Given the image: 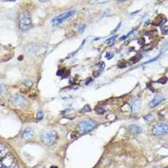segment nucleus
<instances>
[{
  "instance_id": "f257e3e1",
  "label": "nucleus",
  "mask_w": 168,
  "mask_h": 168,
  "mask_svg": "<svg viewBox=\"0 0 168 168\" xmlns=\"http://www.w3.org/2000/svg\"><path fill=\"white\" fill-rule=\"evenodd\" d=\"M19 24H20V29L23 30H27L31 28L32 20L30 12L24 10L20 13V17H19Z\"/></svg>"
},
{
  "instance_id": "f03ea898",
  "label": "nucleus",
  "mask_w": 168,
  "mask_h": 168,
  "mask_svg": "<svg viewBox=\"0 0 168 168\" xmlns=\"http://www.w3.org/2000/svg\"><path fill=\"white\" fill-rule=\"evenodd\" d=\"M98 125V123L96 120L94 119H87L84 121L81 122L78 125V130L80 134H86L88 133L94 129Z\"/></svg>"
},
{
  "instance_id": "7ed1b4c3",
  "label": "nucleus",
  "mask_w": 168,
  "mask_h": 168,
  "mask_svg": "<svg viewBox=\"0 0 168 168\" xmlns=\"http://www.w3.org/2000/svg\"><path fill=\"white\" fill-rule=\"evenodd\" d=\"M40 139L44 144L46 145H52L55 144L57 140V134L55 130H46L41 134Z\"/></svg>"
},
{
  "instance_id": "20e7f679",
  "label": "nucleus",
  "mask_w": 168,
  "mask_h": 168,
  "mask_svg": "<svg viewBox=\"0 0 168 168\" xmlns=\"http://www.w3.org/2000/svg\"><path fill=\"white\" fill-rule=\"evenodd\" d=\"M75 13H76L75 10H70V11L66 12V13H63L61 15L56 16V17L54 18L53 20H52V25H53V26L59 25L60 24L63 23L65 20H68V19H70L71 17H72V16L75 14Z\"/></svg>"
},
{
  "instance_id": "39448f33",
  "label": "nucleus",
  "mask_w": 168,
  "mask_h": 168,
  "mask_svg": "<svg viewBox=\"0 0 168 168\" xmlns=\"http://www.w3.org/2000/svg\"><path fill=\"white\" fill-rule=\"evenodd\" d=\"M168 131V126L165 123H158L153 127L152 133L155 135H166Z\"/></svg>"
},
{
  "instance_id": "423d86ee",
  "label": "nucleus",
  "mask_w": 168,
  "mask_h": 168,
  "mask_svg": "<svg viewBox=\"0 0 168 168\" xmlns=\"http://www.w3.org/2000/svg\"><path fill=\"white\" fill-rule=\"evenodd\" d=\"M12 102L17 107H24L26 104V99L21 94H15L13 97Z\"/></svg>"
},
{
  "instance_id": "0eeeda50",
  "label": "nucleus",
  "mask_w": 168,
  "mask_h": 168,
  "mask_svg": "<svg viewBox=\"0 0 168 168\" xmlns=\"http://www.w3.org/2000/svg\"><path fill=\"white\" fill-rule=\"evenodd\" d=\"M165 99V97L163 94H157L154 98H153L151 102V103H150V107L151 108H155V107H157V105H159L160 103H161L162 102L164 101Z\"/></svg>"
},
{
  "instance_id": "6e6552de",
  "label": "nucleus",
  "mask_w": 168,
  "mask_h": 168,
  "mask_svg": "<svg viewBox=\"0 0 168 168\" xmlns=\"http://www.w3.org/2000/svg\"><path fill=\"white\" fill-rule=\"evenodd\" d=\"M33 135H34V130L31 128H27L23 131V133L21 135V138L23 140H28L30 137L33 136Z\"/></svg>"
},
{
  "instance_id": "1a4fd4ad",
  "label": "nucleus",
  "mask_w": 168,
  "mask_h": 168,
  "mask_svg": "<svg viewBox=\"0 0 168 168\" xmlns=\"http://www.w3.org/2000/svg\"><path fill=\"white\" fill-rule=\"evenodd\" d=\"M129 129L131 133L135 134V135H139V134H141L142 132H143V130H142V129H141V127H140L139 125H129Z\"/></svg>"
},
{
  "instance_id": "9d476101",
  "label": "nucleus",
  "mask_w": 168,
  "mask_h": 168,
  "mask_svg": "<svg viewBox=\"0 0 168 168\" xmlns=\"http://www.w3.org/2000/svg\"><path fill=\"white\" fill-rule=\"evenodd\" d=\"M8 147L6 145H3V144H0V160L4 157L6 155H8Z\"/></svg>"
},
{
  "instance_id": "9b49d317",
  "label": "nucleus",
  "mask_w": 168,
  "mask_h": 168,
  "mask_svg": "<svg viewBox=\"0 0 168 168\" xmlns=\"http://www.w3.org/2000/svg\"><path fill=\"white\" fill-rule=\"evenodd\" d=\"M153 119H154V116H153V114H151V113H149V114H146L145 116H144V119L147 122L152 121Z\"/></svg>"
},
{
  "instance_id": "f8f14e48",
  "label": "nucleus",
  "mask_w": 168,
  "mask_h": 168,
  "mask_svg": "<svg viewBox=\"0 0 168 168\" xmlns=\"http://www.w3.org/2000/svg\"><path fill=\"white\" fill-rule=\"evenodd\" d=\"M115 39H116V35H115V36H113V37H111V38H109V39L106 41V44H108V45H112L113 43H114V40H115Z\"/></svg>"
},
{
  "instance_id": "ddd939ff",
  "label": "nucleus",
  "mask_w": 168,
  "mask_h": 168,
  "mask_svg": "<svg viewBox=\"0 0 168 168\" xmlns=\"http://www.w3.org/2000/svg\"><path fill=\"white\" fill-rule=\"evenodd\" d=\"M85 28H86V25H85V24H78V30L80 32L83 31V30H85Z\"/></svg>"
},
{
  "instance_id": "4468645a",
  "label": "nucleus",
  "mask_w": 168,
  "mask_h": 168,
  "mask_svg": "<svg viewBox=\"0 0 168 168\" xmlns=\"http://www.w3.org/2000/svg\"><path fill=\"white\" fill-rule=\"evenodd\" d=\"M36 117L38 119H42L44 117V113L43 112H41V111H39V112H37V114H36Z\"/></svg>"
},
{
  "instance_id": "2eb2a0df",
  "label": "nucleus",
  "mask_w": 168,
  "mask_h": 168,
  "mask_svg": "<svg viewBox=\"0 0 168 168\" xmlns=\"http://www.w3.org/2000/svg\"><path fill=\"white\" fill-rule=\"evenodd\" d=\"M90 111H91V108L89 105H85L82 109V112H90Z\"/></svg>"
},
{
  "instance_id": "dca6fc26",
  "label": "nucleus",
  "mask_w": 168,
  "mask_h": 168,
  "mask_svg": "<svg viewBox=\"0 0 168 168\" xmlns=\"http://www.w3.org/2000/svg\"><path fill=\"white\" fill-rule=\"evenodd\" d=\"M167 26H163V27H161V31H162V34H163V35H167Z\"/></svg>"
},
{
  "instance_id": "f3484780",
  "label": "nucleus",
  "mask_w": 168,
  "mask_h": 168,
  "mask_svg": "<svg viewBox=\"0 0 168 168\" xmlns=\"http://www.w3.org/2000/svg\"><path fill=\"white\" fill-rule=\"evenodd\" d=\"M113 54L112 53H108L107 55H106V58L107 59H111L112 57H113Z\"/></svg>"
},
{
  "instance_id": "a211bd4d",
  "label": "nucleus",
  "mask_w": 168,
  "mask_h": 168,
  "mask_svg": "<svg viewBox=\"0 0 168 168\" xmlns=\"http://www.w3.org/2000/svg\"><path fill=\"white\" fill-rule=\"evenodd\" d=\"M97 112H98L99 114H101V113H103L104 112V109H97Z\"/></svg>"
},
{
  "instance_id": "6ab92c4d",
  "label": "nucleus",
  "mask_w": 168,
  "mask_h": 168,
  "mask_svg": "<svg viewBox=\"0 0 168 168\" xmlns=\"http://www.w3.org/2000/svg\"><path fill=\"white\" fill-rule=\"evenodd\" d=\"M2 93H3V86H2V84L0 83V95L2 94Z\"/></svg>"
},
{
  "instance_id": "aec40b11",
  "label": "nucleus",
  "mask_w": 168,
  "mask_h": 168,
  "mask_svg": "<svg viewBox=\"0 0 168 168\" xmlns=\"http://www.w3.org/2000/svg\"><path fill=\"white\" fill-rule=\"evenodd\" d=\"M127 37H128V36H127V35H124V36H122L121 38H120V40H124L126 39V38H127Z\"/></svg>"
}]
</instances>
